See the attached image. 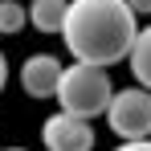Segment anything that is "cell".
<instances>
[{"label": "cell", "instance_id": "obj_1", "mask_svg": "<svg viewBox=\"0 0 151 151\" xmlns=\"http://www.w3.org/2000/svg\"><path fill=\"white\" fill-rule=\"evenodd\" d=\"M61 37L74 61L110 70L131 57L139 37V17L127 0H70Z\"/></svg>", "mask_w": 151, "mask_h": 151}, {"label": "cell", "instance_id": "obj_2", "mask_svg": "<svg viewBox=\"0 0 151 151\" xmlns=\"http://www.w3.org/2000/svg\"><path fill=\"white\" fill-rule=\"evenodd\" d=\"M110 98H114V82H110V74L102 65H86V61L65 65L61 86H57V106L65 114L94 123L98 114L110 110Z\"/></svg>", "mask_w": 151, "mask_h": 151}, {"label": "cell", "instance_id": "obj_3", "mask_svg": "<svg viewBox=\"0 0 151 151\" xmlns=\"http://www.w3.org/2000/svg\"><path fill=\"white\" fill-rule=\"evenodd\" d=\"M106 127H110L123 143L151 139V90H147V86H139V82L114 90L110 110H106Z\"/></svg>", "mask_w": 151, "mask_h": 151}, {"label": "cell", "instance_id": "obj_4", "mask_svg": "<svg viewBox=\"0 0 151 151\" xmlns=\"http://www.w3.org/2000/svg\"><path fill=\"white\" fill-rule=\"evenodd\" d=\"M41 143H45V151H90L94 147V127L86 119L57 110L41 123Z\"/></svg>", "mask_w": 151, "mask_h": 151}, {"label": "cell", "instance_id": "obj_5", "mask_svg": "<svg viewBox=\"0 0 151 151\" xmlns=\"http://www.w3.org/2000/svg\"><path fill=\"white\" fill-rule=\"evenodd\" d=\"M61 74H65V65H61L53 53H33V57L21 61V90H25L29 98H37V102L57 98Z\"/></svg>", "mask_w": 151, "mask_h": 151}, {"label": "cell", "instance_id": "obj_6", "mask_svg": "<svg viewBox=\"0 0 151 151\" xmlns=\"http://www.w3.org/2000/svg\"><path fill=\"white\" fill-rule=\"evenodd\" d=\"M65 12H70V0H33L29 4V25L45 37H53V33L65 29Z\"/></svg>", "mask_w": 151, "mask_h": 151}, {"label": "cell", "instance_id": "obj_7", "mask_svg": "<svg viewBox=\"0 0 151 151\" xmlns=\"http://www.w3.org/2000/svg\"><path fill=\"white\" fill-rule=\"evenodd\" d=\"M131 78L139 82V86H147L151 90V25L139 29V37H135V49H131Z\"/></svg>", "mask_w": 151, "mask_h": 151}, {"label": "cell", "instance_id": "obj_8", "mask_svg": "<svg viewBox=\"0 0 151 151\" xmlns=\"http://www.w3.org/2000/svg\"><path fill=\"white\" fill-rule=\"evenodd\" d=\"M29 25V4L21 0H0V37H17Z\"/></svg>", "mask_w": 151, "mask_h": 151}, {"label": "cell", "instance_id": "obj_9", "mask_svg": "<svg viewBox=\"0 0 151 151\" xmlns=\"http://www.w3.org/2000/svg\"><path fill=\"white\" fill-rule=\"evenodd\" d=\"M114 151H151V139H135V143H119Z\"/></svg>", "mask_w": 151, "mask_h": 151}, {"label": "cell", "instance_id": "obj_10", "mask_svg": "<svg viewBox=\"0 0 151 151\" xmlns=\"http://www.w3.org/2000/svg\"><path fill=\"white\" fill-rule=\"evenodd\" d=\"M135 8V17H151V0H127Z\"/></svg>", "mask_w": 151, "mask_h": 151}, {"label": "cell", "instance_id": "obj_11", "mask_svg": "<svg viewBox=\"0 0 151 151\" xmlns=\"http://www.w3.org/2000/svg\"><path fill=\"white\" fill-rule=\"evenodd\" d=\"M4 86H8V57H4V49H0V94H4Z\"/></svg>", "mask_w": 151, "mask_h": 151}, {"label": "cell", "instance_id": "obj_12", "mask_svg": "<svg viewBox=\"0 0 151 151\" xmlns=\"http://www.w3.org/2000/svg\"><path fill=\"white\" fill-rule=\"evenodd\" d=\"M0 151H29V147H0Z\"/></svg>", "mask_w": 151, "mask_h": 151}]
</instances>
